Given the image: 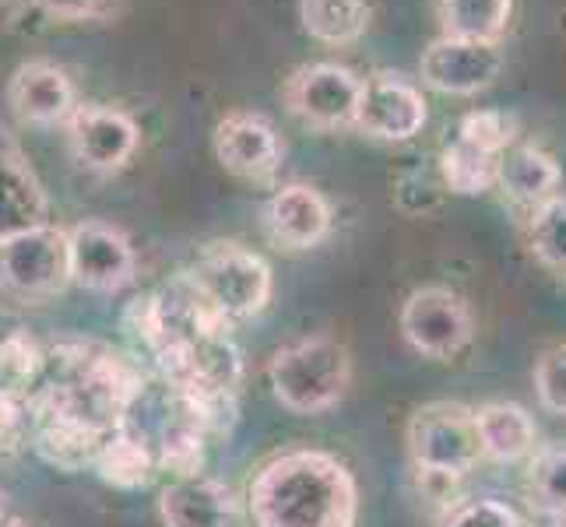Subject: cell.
<instances>
[{
    "mask_svg": "<svg viewBox=\"0 0 566 527\" xmlns=\"http://www.w3.org/2000/svg\"><path fill=\"white\" fill-rule=\"evenodd\" d=\"M32 4L56 22H85V18L109 14L113 0H32Z\"/></svg>",
    "mask_w": 566,
    "mask_h": 527,
    "instance_id": "33",
    "label": "cell"
},
{
    "mask_svg": "<svg viewBox=\"0 0 566 527\" xmlns=\"http://www.w3.org/2000/svg\"><path fill=\"white\" fill-rule=\"evenodd\" d=\"M426 95L405 74L377 71L363 77V95L353 124L359 134L377 141H408L426 127Z\"/></svg>",
    "mask_w": 566,
    "mask_h": 527,
    "instance_id": "9",
    "label": "cell"
},
{
    "mask_svg": "<svg viewBox=\"0 0 566 527\" xmlns=\"http://www.w3.org/2000/svg\"><path fill=\"white\" fill-rule=\"evenodd\" d=\"M503 71V53L496 43H468V39H433L422 50L419 74L440 95H479Z\"/></svg>",
    "mask_w": 566,
    "mask_h": 527,
    "instance_id": "11",
    "label": "cell"
},
{
    "mask_svg": "<svg viewBox=\"0 0 566 527\" xmlns=\"http://www.w3.org/2000/svg\"><path fill=\"white\" fill-rule=\"evenodd\" d=\"M443 180H440V169H426V166H412V169H401L398 180H395V204L405 214H429L437 211L443 201Z\"/></svg>",
    "mask_w": 566,
    "mask_h": 527,
    "instance_id": "28",
    "label": "cell"
},
{
    "mask_svg": "<svg viewBox=\"0 0 566 527\" xmlns=\"http://www.w3.org/2000/svg\"><path fill=\"white\" fill-rule=\"evenodd\" d=\"M528 499L542 514L566 517V446H549L532 457Z\"/></svg>",
    "mask_w": 566,
    "mask_h": 527,
    "instance_id": "25",
    "label": "cell"
},
{
    "mask_svg": "<svg viewBox=\"0 0 566 527\" xmlns=\"http://www.w3.org/2000/svg\"><path fill=\"white\" fill-rule=\"evenodd\" d=\"M458 138L475 145L490 155H503L517 141V124L511 113H500V109H472L461 116L458 124Z\"/></svg>",
    "mask_w": 566,
    "mask_h": 527,
    "instance_id": "27",
    "label": "cell"
},
{
    "mask_svg": "<svg viewBox=\"0 0 566 527\" xmlns=\"http://www.w3.org/2000/svg\"><path fill=\"white\" fill-rule=\"evenodd\" d=\"M14 520H11V514L4 510V503H0V527H11Z\"/></svg>",
    "mask_w": 566,
    "mask_h": 527,
    "instance_id": "34",
    "label": "cell"
},
{
    "mask_svg": "<svg viewBox=\"0 0 566 527\" xmlns=\"http://www.w3.org/2000/svg\"><path fill=\"white\" fill-rule=\"evenodd\" d=\"M282 138L275 124L261 113L237 109L214 127V155L219 162L243 180H268L282 166Z\"/></svg>",
    "mask_w": 566,
    "mask_h": 527,
    "instance_id": "13",
    "label": "cell"
},
{
    "mask_svg": "<svg viewBox=\"0 0 566 527\" xmlns=\"http://www.w3.org/2000/svg\"><path fill=\"white\" fill-rule=\"evenodd\" d=\"M528 243L545 267L566 275V198H553L532 211Z\"/></svg>",
    "mask_w": 566,
    "mask_h": 527,
    "instance_id": "26",
    "label": "cell"
},
{
    "mask_svg": "<svg viewBox=\"0 0 566 527\" xmlns=\"http://www.w3.org/2000/svg\"><path fill=\"white\" fill-rule=\"evenodd\" d=\"M401 335L426 359H454L475 338V317L458 292L443 285L416 288L401 306Z\"/></svg>",
    "mask_w": 566,
    "mask_h": 527,
    "instance_id": "6",
    "label": "cell"
},
{
    "mask_svg": "<svg viewBox=\"0 0 566 527\" xmlns=\"http://www.w3.org/2000/svg\"><path fill=\"white\" fill-rule=\"evenodd\" d=\"M29 443V404L0 394V464Z\"/></svg>",
    "mask_w": 566,
    "mask_h": 527,
    "instance_id": "31",
    "label": "cell"
},
{
    "mask_svg": "<svg viewBox=\"0 0 566 527\" xmlns=\"http://www.w3.org/2000/svg\"><path fill=\"white\" fill-rule=\"evenodd\" d=\"M8 106L22 124H67L77 109V95L64 67L53 61H25L18 64L8 82Z\"/></svg>",
    "mask_w": 566,
    "mask_h": 527,
    "instance_id": "14",
    "label": "cell"
},
{
    "mask_svg": "<svg viewBox=\"0 0 566 527\" xmlns=\"http://www.w3.org/2000/svg\"><path fill=\"white\" fill-rule=\"evenodd\" d=\"M250 514L258 527H356V478L338 457L292 451L253 478Z\"/></svg>",
    "mask_w": 566,
    "mask_h": 527,
    "instance_id": "1",
    "label": "cell"
},
{
    "mask_svg": "<svg viewBox=\"0 0 566 527\" xmlns=\"http://www.w3.org/2000/svg\"><path fill=\"white\" fill-rule=\"evenodd\" d=\"M496 162L500 155H490L475 145H468L461 138H454L440 151V180L451 193H461V198H479V193L496 187Z\"/></svg>",
    "mask_w": 566,
    "mask_h": 527,
    "instance_id": "24",
    "label": "cell"
},
{
    "mask_svg": "<svg viewBox=\"0 0 566 527\" xmlns=\"http://www.w3.org/2000/svg\"><path fill=\"white\" fill-rule=\"evenodd\" d=\"M535 390L542 408L553 415H566V345L549 348L535 366Z\"/></svg>",
    "mask_w": 566,
    "mask_h": 527,
    "instance_id": "30",
    "label": "cell"
},
{
    "mask_svg": "<svg viewBox=\"0 0 566 527\" xmlns=\"http://www.w3.org/2000/svg\"><path fill=\"white\" fill-rule=\"evenodd\" d=\"M11 527H22V524H18V520H14V524H11Z\"/></svg>",
    "mask_w": 566,
    "mask_h": 527,
    "instance_id": "36",
    "label": "cell"
},
{
    "mask_svg": "<svg viewBox=\"0 0 566 527\" xmlns=\"http://www.w3.org/2000/svg\"><path fill=\"white\" fill-rule=\"evenodd\" d=\"M447 527H524V520L514 506H506L500 499H475L461 506V510L447 520Z\"/></svg>",
    "mask_w": 566,
    "mask_h": 527,
    "instance_id": "32",
    "label": "cell"
},
{
    "mask_svg": "<svg viewBox=\"0 0 566 527\" xmlns=\"http://www.w3.org/2000/svg\"><path fill=\"white\" fill-rule=\"evenodd\" d=\"M475 429L482 443V457L496 464H514L535 454L538 425L528 415V408L514 401H490L475 408Z\"/></svg>",
    "mask_w": 566,
    "mask_h": 527,
    "instance_id": "19",
    "label": "cell"
},
{
    "mask_svg": "<svg viewBox=\"0 0 566 527\" xmlns=\"http://www.w3.org/2000/svg\"><path fill=\"white\" fill-rule=\"evenodd\" d=\"M264 229L282 250H310L331 232V204L321 190L289 183L271 193L264 208Z\"/></svg>",
    "mask_w": 566,
    "mask_h": 527,
    "instance_id": "15",
    "label": "cell"
},
{
    "mask_svg": "<svg viewBox=\"0 0 566 527\" xmlns=\"http://www.w3.org/2000/svg\"><path fill=\"white\" fill-rule=\"evenodd\" d=\"M268 380L282 408L296 415H321L345 398L353 359L335 338H303L271 356Z\"/></svg>",
    "mask_w": 566,
    "mask_h": 527,
    "instance_id": "2",
    "label": "cell"
},
{
    "mask_svg": "<svg viewBox=\"0 0 566 527\" xmlns=\"http://www.w3.org/2000/svg\"><path fill=\"white\" fill-rule=\"evenodd\" d=\"M408 454L416 472H443L464 478L482 461L475 408L461 401L422 404L408 422Z\"/></svg>",
    "mask_w": 566,
    "mask_h": 527,
    "instance_id": "4",
    "label": "cell"
},
{
    "mask_svg": "<svg viewBox=\"0 0 566 527\" xmlns=\"http://www.w3.org/2000/svg\"><path fill=\"white\" fill-rule=\"evenodd\" d=\"M285 106L292 116H300L303 124L317 130H338L356 124L363 77L335 61L303 64L285 82Z\"/></svg>",
    "mask_w": 566,
    "mask_h": 527,
    "instance_id": "8",
    "label": "cell"
},
{
    "mask_svg": "<svg viewBox=\"0 0 566 527\" xmlns=\"http://www.w3.org/2000/svg\"><path fill=\"white\" fill-rule=\"evenodd\" d=\"M190 278L229 324L258 317L271 299L268 261L240 243H211L190 267Z\"/></svg>",
    "mask_w": 566,
    "mask_h": 527,
    "instance_id": "3",
    "label": "cell"
},
{
    "mask_svg": "<svg viewBox=\"0 0 566 527\" xmlns=\"http://www.w3.org/2000/svg\"><path fill=\"white\" fill-rule=\"evenodd\" d=\"M300 22L324 46H348L369 25L366 0H300Z\"/></svg>",
    "mask_w": 566,
    "mask_h": 527,
    "instance_id": "23",
    "label": "cell"
},
{
    "mask_svg": "<svg viewBox=\"0 0 566 527\" xmlns=\"http://www.w3.org/2000/svg\"><path fill=\"white\" fill-rule=\"evenodd\" d=\"M46 348L32 335V327L14 317L0 314V394L29 401L32 390L43 383Z\"/></svg>",
    "mask_w": 566,
    "mask_h": 527,
    "instance_id": "20",
    "label": "cell"
},
{
    "mask_svg": "<svg viewBox=\"0 0 566 527\" xmlns=\"http://www.w3.org/2000/svg\"><path fill=\"white\" fill-rule=\"evenodd\" d=\"M71 155L85 169L116 172L124 169L142 145V130L134 116L113 106H77L67 120Z\"/></svg>",
    "mask_w": 566,
    "mask_h": 527,
    "instance_id": "12",
    "label": "cell"
},
{
    "mask_svg": "<svg viewBox=\"0 0 566 527\" xmlns=\"http://www.w3.org/2000/svg\"><path fill=\"white\" fill-rule=\"evenodd\" d=\"M166 527H237V503L222 482L208 475L172 478L159 496Z\"/></svg>",
    "mask_w": 566,
    "mask_h": 527,
    "instance_id": "17",
    "label": "cell"
},
{
    "mask_svg": "<svg viewBox=\"0 0 566 527\" xmlns=\"http://www.w3.org/2000/svg\"><path fill=\"white\" fill-rule=\"evenodd\" d=\"M496 187L514 204H524V208L535 211L545 201L559 198L563 169H559V162L553 159V155L542 151L538 145L514 141L496 162Z\"/></svg>",
    "mask_w": 566,
    "mask_h": 527,
    "instance_id": "18",
    "label": "cell"
},
{
    "mask_svg": "<svg viewBox=\"0 0 566 527\" xmlns=\"http://www.w3.org/2000/svg\"><path fill=\"white\" fill-rule=\"evenodd\" d=\"M46 211L50 204L39 176L22 148L11 141V134L0 130V240L46 225Z\"/></svg>",
    "mask_w": 566,
    "mask_h": 527,
    "instance_id": "16",
    "label": "cell"
},
{
    "mask_svg": "<svg viewBox=\"0 0 566 527\" xmlns=\"http://www.w3.org/2000/svg\"><path fill=\"white\" fill-rule=\"evenodd\" d=\"M120 327L124 335L148 351V359L159 351L166 330H163V317H159V303H155V292H148V296H134L127 306H124V317H120Z\"/></svg>",
    "mask_w": 566,
    "mask_h": 527,
    "instance_id": "29",
    "label": "cell"
},
{
    "mask_svg": "<svg viewBox=\"0 0 566 527\" xmlns=\"http://www.w3.org/2000/svg\"><path fill=\"white\" fill-rule=\"evenodd\" d=\"M440 35L468 43H496L511 29L514 0H437Z\"/></svg>",
    "mask_w": 566,
    "mask_h": 527,
    "instance_id": "21",
    "label": "cell"
},
{
    "mask_svg": "<svg viewBox=\"0 0 566 527\" xmlns=\"http://www.w3.org/2000/svg\"><path fill=\"white\" fill-rule=\"evenodd\" d=\"M8 4H18V0H0V8H8Z\"/></svg>",
    "mask_w": 566,
    "mask_h": 527,
    "instance_id": "35",
    "label": "cell"
},
{
    "mask_svg": "<svg viewBox=\"0 0 566 527\" xmlns=\"http://www.w3.org/2000/svg\"><path fill=\"white\" fill-rule=\"evenodd\" d=\"M92 467L106 485L124 489V493L145 489V485L155 478V472H159V467H155L151 446L138 436H130L127 429H113V433H106Z\"/></svg>",
    "mask_w": 566,
    "mask_h": 527,
    "instance_id": "22",
    "label": "cell"
},
{
    "mask_svg": "<svg viewBox=\"0 0 566 527\" xmlns=\"http://www.w3.org/2000/svg\"><path fill=\"white\" fill-rule=\"evenodd\" d=\"M134 246L109 222H82L67 229V271L71 282L88 292H116L134 278Z\"/></svg>",
    "mask_w": 566,
    "mask_h": 527,
    "instance_id": "10",
    "label": "cell"
},
{
    "mask_svg": "<svg viewBox=\"0 0 566 527\" xmlns=\"http://www.w3.org/2000/svg\"><path fill=\"white\" fill-rule=\"evenodd\" d=\"M67 271V232L56 225H35L0 240V292L18 303H43L64 292Z\"/></svg>",
    "mask_w": 566,
    "mask_h": 527,
    "instance_id": "5",
    "label": "cell"
},
{
    "mask_svg": "<svg viewBox=\"0 0 566 527\" xmlns=\"http://www.w3.org/2000/svg\"><path fill=\"white\" fill-rule=\"evenodd\" d=\"M29 443L39 461L56 472H85L95 464V454L106 440L103 429H95L82 415H74L67 404L56 401L50 390L35 387L29 394Z\"/></svg>",
    "mask_w": 566,
    "mask_h": 527,
    "instance_id": "7",
    "label": "cell"
}]
</instances>
